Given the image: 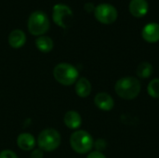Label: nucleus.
<instances>
[{
    "label": "nucleus",
    "mask_w": 159,
    "mask_h": 158,
    "mask_svg": "<svg viewBox=\"0 0 159 158\" xmlns=\"http://www.w3.org/2000/svg\"><path fill=\"white\" fill-rule=\"evenodd\" d=\"M141 83L133 76H125L116 81L115 90L118 97L123 100H134L141 92Z\"/></svg>",
    "instance_id": "obj_1"
},
{
    "label": "nucleus",
    "mask_w": 159,
    "mask_h": 158,
    "mask_svg": "<svg viewBox=\"0 0 159 158\" xmlns=\"http://www.w3.org/2000/svg\"><path fill=\"white\" fill-rule=\"evenodd\" d=\"M53 75L60 84L64 86H71L76 82L79 73L77 69L72 64L60 63L55 66Z\"/></svg>",
    "instance_id": "obj_2"
},
{
    "label": "nucleus",
    "mask_w": 159,
    "mask_h": 158,
    "mask_svg": "<svg viewBox=\"0 0 159 158\" xmlns=\"http://www.w3.org/2000/svg\"><path fill=\"white\" fill-rule=\"evenodd\" d=\"M70 144L75 152L78 154H86L92 149L94 142L89 132L85 130H77L71 135Z\"/></svg>",
    "instance_id": "obj_3"
},
{
    "label": "nucleus",
    "mask_w": 159,
    "mask_h": 158,
    "mask_svg": "<svg viewBox=\"0 0 159 158\" xmlns=\"http://www.w3.org/2000/svg\"><path fill=\"white\" fill-rule=\"evenodd\" d=\"M49 28V20L47 14L41 10L32 12L28 19V30L34 35H41Z\"/></svg>",
    "instance_id": "obj_4"
},
{
    "label": "nucleus",
    "mask_w": 159,
    "mask_h": 158,
    "mask_svg": "<svg viewBox=\"0 0 159 158\" xmlns=\"http://www.w3.org/2000/svg\"><path fill=\"white\" fill-rule=\"evenodd\" d=\"M37 144L42 151H54L61 144V135L54 129H44L37 138Z\"/></svg>",
    "instance_id": "obj_5"
},
{
    "label": "nucleus",
    "mask_w": 159,
    "mask_h": 158,
    "mask_svg": "<svg viewBox=\"0 0 159 158\" xmlns=\"http://www.w3.org/2000/svg\"><path fill=\"white\" fill-rule=\"evenodd\" d=\"M94 15L100 22L104 24H110L116 20L117 10L113 5L102 3L95 7Z\"/></svg>",
    "instance_id": "obj_6"
},
{
    "label": "nucleus",
    "mask_w": 159,
    "mask_h": 158,
    "mask_svg": "<svg viewBox=\"0 0 159 158\" xmlns=\"http://www.w3.org/2000/svg\"><path fill=\"white\" fill-rule=\"evenodd\" d=\"M53 20L62 28H67L73 20L72 9L64 4H56L53 7Z\"/></svg>",
    "instance_id": "obj_7"
},
{
    "label": "nucleus",
    "mask_w": 159,
    "mask_h": 158,
    "mask_svg": "<svg viewBox=\"0 0 159 158\" xmlns=\"http://www.w3.org/2000/svg\"><path fill=\"white\" fill-rule=\"evenodd\" d=\"M143 38L148 43H157L159 41V24L151 22L146 24L142 32Z\"/></svg>",
    "instance_id": "obj_8"
},
{
    "label": "nucleus",
    "mask_w": 159,
    "mask_h": 158,
    "mask_svg": "<svg viewBox=\"0 0 159 158\" xmlns=\"http://www.w3.org/2000/svg\"><path fill=\"white\" fill-rule=\"evenodd\" d=\"M95 105L102 111H111L115 106L114 99L111 95L105 92L98 93L94 98Z\"/></svg>",
    "instance_id": "obj_9"
},
{
    "label": "nucleus",
    "mask_w": 159,
    "mask_h": 158,
    "mask_svg": "<svg viewBox=\"0 0 159 158\" xmlns=\"http://www.w3.org/2000/svg\"><path fill=\"white\" fill-rule=\"evenodd\" d=\"M129 8L134 17L141 18L148 12V3L146 0H131Z\"/></svg>",
    "instance_id": "obj_10"
},
{
    "label": "nucleus",
    "mask_w": 159,
    "mask_h": 158,
    "mask_svg": "<svg viewBox=\"0 0 159 158\" xmlns=\"http://www.w3.org/2000/svg\"><path fill=\"white\" fill-rule=\"evenodd\" d=\"M18 146L23 151H31L35 146V139L30 133H21L17 139Z\"/></svg>",
    "instance_id": "obj_11"
},
{
    "label": "nucleus",
    "mask_w": 159,
    "mask_h": 158,
    "mask_svg": "<svg viewBox=\"0 0 159 158\" xmlns=\"http://www.w3.org/2000/svg\"><path fill=\"white\" fill-rule=\"evenodd\" d=\"M64 124L71 129H78L82 124V118L76 111H69L64 115Z\"/></svg>",
    "instance_id": "obj_12"
},
{
    "label": "nucleus",
    "mask_w": 159,
    "mask_h": 158,
    "mask_svg": "<svg viewBox=\"0 0 159 158\" xmlns=\"http://www.w3.org/2000/svg\"><path fill=\"white\" fill-rule=\"evenodd\" d=\"M25 41H26V35L20 29L13 30L8 35V43L14 48H19L22 47Z\"/></svg>",
    "instance_id": "obj_13"
},
{
    "label": "nucleus",
    "mask_w": 159,
    "mask_h": 158,
    "mask_svg": "<svg viewBox=\"0 0 159 158\" xmlns=\"http://www.w3.org/2000/svg\"><path fill=\"white\" fill-rule=\"evenodd\" d=\"M75 92L81 98L88 97L91 92V84H90V82L85 77H82V78L78 79L76 81V84H75Z\"/></svg>",
    "instance_id": "obj_14"
},
{
    "label": "nucleus",
    "mask_w": 159,
    "mask_h": 158,
    "mask_svg": "<svg viewBox=\"0 0 159 158\" xmlns=\"http://www.w3.org/2000/svg\"><path fill=\"white\" fill-rule=\"evenodd\" d=\"M36 47L42 52H49L53 48V41L50 37L41 35L35 40Z\"/></svg>",
    "instance_id": "obj_15"
},
{
    "label": "nucleus",
    "mask_w": 159,
    "mask_h": 158,
    "mask_svg": "<svg viewBox=\"0 0 159 158\" xmlns=\"http://www.w3.org/2000/svg\"><path fill=\"white\" fill-rule=\"evenodd\" d=\"M136 74L141 78H148L153 74V66L151 63L147 61H143L140 63L137 67Z\"/></svg>",
    "instance_id": "obj_16"
},
{
    "label": "nucleus",
    "mask_w": 159,
    "mask_h": 158,
    "mask_svg": "<svg viewBox=\"0 0 159 158\" xmlns=\"http://www.w3.org/2000/svg\"><path fill=\"white\" fill-rule=\"evenodd\" d=\"M147 91L150 97L154 99L159 98V79L155 78L150 81L147 87Z\"/></svg>",
    "instance_id": "obj_17"
},
{
    "label": "nucleus",
    "mask_w": 159,
    "mask_h": 158,
    "mask_svg": "<svg viewBox=\"0 0 159 158\" xmlns=\"http://www.w3.org/2000/svg\"><path fill=\"white\" fill-rule=\"evenodd\" d=\"M0 158H18L16 154L10 150H4L0 153Z\"/></svg>",
    "instance_id": "obj_18"
},
{
    "label": "nucleus",
    "mask_w": 159,
    "mask_h": 158,
    "mask_svg": "<svg viewBox=\"0 0 159 158\" xmlns=\"http://www.w3.org/2000/svg\"><path fill=\"white\" fill-rule=\"evenodd\" d=\"M87 158H106L105 156L102 153V152H99V151H94V152H91Z\"/></svg>",
    "instance_id": "obj_19"
},
{
    "label": "nucleus",
    "mask_w": 159,
    "mask_h": 158,
    "mask_svg": "<svg viewBox=\"0 0 159 158\" xmlns=\"http://www.w3.org/2000/svg\"><path fill=\"white\" fill-rule=\"evenodd\" d=\"M31 158H43V151L39 149H35L32 152Z\"/></svg>",
    "instance_id": "obj_20"
},
{
    "label": "nucleus",
    "mask_w": 159,
    "mask_h": 158,
    "mask_svg": "<svg viewBox=\"0 0 159 158\" xmlns=\"http://www.w3.org/2000/svg\"><path fill=\"white\" fill-rule=\"evenodd\" d=\"M105 146H106V143H105V142L102 141V140H99V141L97 142V143H96V147H97V149L99 150V152H100L101 150L104 149Z\"/></svg>",
    "instance_id": "obj_21"
},
{
    "label": "nucleus",
    "mask_w": 159,
    "mask_h": 158,
    "mask_svg": "<svg viewBox=\"0 0 159 158\" xmlns=\"http://www.w3.org/2000/svg\"><path fill=\"white\" fill-rule=\"evenodd\" d=\"M84 8L88 11V12H91L95 9V7H94V4L93 3H86L85 6H84Z\"/></svg>",
    "instance_id": "obj_22"
}]
</instances>
